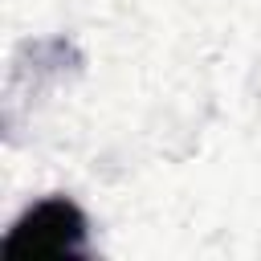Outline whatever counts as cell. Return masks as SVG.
<instances>
[{"instance_id": "1", "label": "cell", "mask_w": 261, "mask_h": 261, "mask_svg": "<svg viewBox=\"0 0 261 261\" xmlns=\"http://www.w3.org/2000/svg\"><path fill=\"white\" fill-rule=\"evenodd\" d=\"M86 212L69 196H45L20 212V220L0 241L8 261L20 257H82L86 253Z\"/></svg>"}]
</instances>
